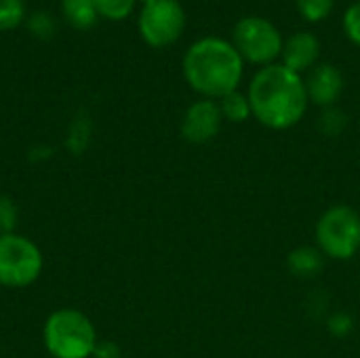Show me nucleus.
I'll list each match as a JSON object with an SVG mask.
<instances>
[{"label":"nucleus","mask_w":360,"mask_h":358,"mask_svg":"<svg viewBox=\"0 0 360 358\" xmlns=\"http://www.w3.org/2000/svg\"><path fill=\"white\" fill-rule=\"evenodd\" d=\"M25 4L23 0H0V32L13 30L23 21Z\"/></svg>","instance_id":"2eb2a0df"},{"label":"nucleus","mask_w":360,"mask_h":358,"mask_svg":"<svg viewBox=\"0 0 360 358\" xmlns=\"http://www.w3.org/2000/svg\"><path fill=\"white\" fill-rule=\"evenodd\" d=\"M19 211L13 198L0 196V234H11L17 228Z\"/></svg>","instance_id":"a211bd4d"},{"label":"nucleus","mask_w":360,"mask_h":358,"mask_svg":"<svg viewBox=\"0 0 360 358\" xmlns=\"http://www.w3.org/2000/svg\"><path fill=\"white\" fill-rule=\"evenodd\" d=\"M186 27V13L177 0H154L143 4L139 15V34L154 46L162 49L173 44Z\"/></svg>","instance_id":"0eeeda50"},{"label":"nucleus","mask_w":360,"mask_h":358,"mask_svg":"<svg viewBox=\"0 0 360 358\" xmlns=\"http://www.w3.org/2000/svg\"><path fill=\"white\" fill-rule=\"evenodd\" d=\"M283 65L302 74L312 70L321 57V42L312 32H297L283 42Z\"/></svg>","instance_id":"9d476101"},{"label":"nucleus","mask_w":360,"mask_h":358,"mask_svg":"<svg viewBox=\"0 0 360 358\" xmlns=\"http://www.w3.org/2000/svg\"><path fill=\"white\" fill-rule=\"evenodd\" d=\"M352 327H354V323H352L350 314H346V312H338L329 319V331L338 338H346L352 331Z\"/></svg>","instance_id":"412c9836"},{"label":"nucleus","mask_w":360,"mask_h":358,"mask_svg":"<svg viewBox=\"0 0 360 358\" xmlns=\"http://www.w3.org/2000/svg\"><path fill=\"white\" fill-rule=\"evenodd\" d=\"M319 129L327 137L340 135L346 129V114L342 110H338L335 106L333 108H325V112L319 118Z\"/></svg>","instance_id":"f3484780"},{"label":"nucleus","mask_w":360,"mask_h":358,"mask_svg":"<svg viewBox=\"0 0 360 358\" xmlns=\"http://www.w3.org/2000/svg\"><path fill=\"white\" fill-rule=\"evenodd\" d=\"M61 11L68 23L76 30H89L99 17L93 0H61Z\"/></svg>","instance_id":"f8f14e48"},{"label":"nucleus","mask_w":360,"mask_h":358,"mask_svg":"<svg viewBox=\"0 0 360 358\" xmlns=\"http://www.w3.org/2000/svg\"><path fill=\"white\" fill-rule=\"evenodd\" d=\"M304 82L308 99L321 108H333L344 93V74L331 63L314 65Z\"/></svg>","instance_id":"1a4fd4ad"},{"label":"nucleus","mask_w":360,"mask_h":358,"mask_svg":"<svg viewBox=\"0 0 360 358\" xmlns=\"http://www.w3.org/2000/svg\"><path fill=\"white\" fill-rule=\"evenodd\" d=\"M333 4L335 0H297V11L306 21L319 23L331 15Z\"/></svg>","instance_id":"4468645a"},{"label":"nucleus","mask_w":360,"mask_h":358,"mask_svg":"<svg viewBox=\"0 0 360 358\" xmlns=\"http://www.w3.org/2000/svg\"><path fill=\"white\" fill-rule=\"evenodd\" d=\"M93 358H120V348H118L114 342L99 340V342H97V346H95Z\"/></svg>","instance_id":"4be33fe9"},{"label":"nucleus","mask_w":360,"mask_h":358,"mask_svg":"<svg viewBox=\"0 0 360 358\" xmlns=\"http://www.w3.org/2000/svg\"><path fill=\"white\" fill-rule=\"evenodd\" d=\"M314 238L327 260H352L360 251V213L348 205L329 207L316 222Z\"/></svg>","instance_id":"20e7f679"},{"label":"nucleus","mask_w":360,"mask_h":358,"mask_svg":"<svg viewBox=\"0 0 360 358\" xmlns=\"http://www.w3.org/2000/svg\"><path fill=\"white\" fill-rule=\"evenodd\" d=\"M221 122L224 116L219 103L215 99H198L184 114L181 135L186 141L202 146L217 137V133L221 131Z\"/></svg>","instance_id":"6e6552de"},{"label":"nucleus","mask_w":360,"mask_h":358,"mask_svg":"<svg viewBox=\"0 0 360 358\" xmlns=\"http://www.w3.org/2000/svg\"><path fill=\"white\" fill-rule=\"evenodd\" d=\"M30 30H32L36 36L46 38V36H51V34L55 32V21H53L51 15L38 11V13H34L32 19H30Z\"/></svg>","instance_id":"aec40b11"},{"label":"nucleus","mask_w":360,"mask_h":358,"mask_svg":"<svg viewBox=\"0 0 360 358\" xmlns=\"http://www.w3.org/2000/svg\"><path fill=\"white\" fill-rule=\"evenodd\" d=\"M232 44L240 57L255 65H272L283 53V36L276 25L264 17H243L234 25Z\"/></svg>","instance_id":"423d86ee"},{"label":"nucleus","mask_w":360,"mask_h":358,"mask_svg":"<svg viewBox=\"0 0 360 358\" xmlns=\"http://www.w3.org/2000/svg\"><path fill=\"white\" fill-rule=\"evenodd\" d=\"M42 342L53 358H93L99 335L84 312L61 308L44 321Z\"/></svg>","instance_id":"7ed1b4c3"},{"label":"nucleus","mask_w":360,"mask_h":358,"mask_svg":"<svg viewBox=\"0 0 360 358\" xmlns=\"http://www.w3.org/2000/svg\"><path fill=\"white\" fill-rule=\"evenodd\" d=\"M253 118L274 131L295 127L308 110V91L302 74L272 63L262 68L247 91Z\"/></svg>","instance_id":"f257e3e1"},{"label":"nucleus","mask_w":360,"mask_h":358,"mask_svg":"<svg viewBox=\"0 0 360 358\" xmlns=\"http://www.w3.org/2000/svg\"><path fill=\"white\" fill-rule=\"evenodd\" d=\"M217 103H219V110H221L224 120H230V122H234V124L245 122V120H249V118L253 116L247 93L232 91L230 95L221 97Z\"/></svg>","instance_id":"ddd939ff"},{"label":"nucleus","mask_w":360,"mask_h":358,"mask_svg":"<svg viewBox=\"0 0 360 358\" xmlns=\"http://www.w3.org/2000/svg\"><path fill=\"white\" fill-rule=\"evenodd\" d=\"M325 260L327 257L321 253L319 247L302 245L287 255V268L291 274H295L300 279H314L323 272Z\"/></svg>","instance_id":"9b49d317"},{"label":"nucleus","mask_w":360,"mask_h":358,"mask_svg":"<svg viewBox=\"0 0 360 358\" xmlns=\"http://www.w3.org/2000/svg\"><path fill=\"white\" fill-rule=\"evenodd\" d=\"M143 4H150V2H154V0H141Z\"/></svg>","instance_id":"5701e85b"},{"label":"nucleus","mask_w":360,"mask_h":358,"mask_svg":"<svg viewBox=\"0 0 360 358\" xmlns=\"http://www.w3.org/2000/svg\"><path fill=\"white\" fill-rule=\"evenodd\" d=\"M44 268L38 245L17 232L0 234V287L25 289L34 285Z\"/></svg>","instance_id":"39448f33"},{"label":"nucleus","mask_w":360,"mask_h":358,"mask_svg":"<svg viewBox=\"0 0 360 358\" xmlns=\"http://www.w3.org/2000/svg\"><path fill=\"white\" fill-rule=\"evenodd\" d=\"M137 0H93L97 13L105 19H112V21H118V19H124L131 15L133 6H135Z\"/></svg>","instance_id":"dca6fc26"},{"label":"nucleus","mask_w":360,"mask_h":358,"mask_svg":"<svg viewBox=\"0 0 360 358\" xmlns=\"http://www.w3.org/2000/svg\"><path fill=\"white\" fill-rule=\"evenodd\" d=\"M243 57L236 46L224 38L207 36L196 40L184 55V78L202 95V99H215L238 91L243 80Z\"/></svg>","instance_id":"f03ea898"},{"label":"nucleus","mask_w":360,"mask_h":358,"mask_svg":"<svg viewBox=\"0 0 360 358\" xmlns=\"http://www.w3.org/2000/svg\"><path fill=\"white\" fill-rule=\"evenodd\" d=\"M344 30H346V34H348V38L360 46V0L359 2H354L348 11H346V15H344Z\"/></svg>","instance_id":"6ab92c4d"}]
</instances>
